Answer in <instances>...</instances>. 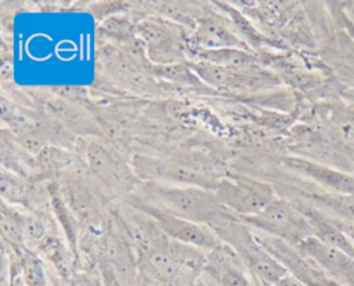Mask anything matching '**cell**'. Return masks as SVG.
Masks as SVG:
<instances>
[{
    "instance_id": "14",
    "label": "cell",
    "mask_w": 354,
    "mask_h": 286,
    "mask_svg": "<svg viewBox=\"0 0 354 286\" xmlns=\"http://www.w3.org/2000/svg\"><path fill=\"white\" fill-rule=\"evenodd\" d=\"M149 6L155 15L180 25L188 32L194 30L212 10V3L205 1H155L149 3Z\"/></svg>"
},
{
    "instance_id": "18",
    "label": "cell",
    "mask_w": 354,
    "mask_h": 286,
    "mask_svg": "<svg viewBox=\"0 0 354 286\" xmlns=\"http://www.w3.org/2000/svg\"><path fill=\"white\" fill-rule=\"evenodd\" d=\"M29 180L1 167L0 189L1 200L17 207H28L29 202Z\"/></svg>"
},
{
    "instance_id": "27",
    "label": "cell",
    "mask_w": 354,
    "mask_h": 286,
    "mask_svg": "<svg viewBox=\"0 0 354 286\" xmlns=\"http://www.w3.org/2000/svg\"><path fill=\"white\" fill-rule=\"evenodd\" d=\"M195 286H212V285L207 282V279H206V278L201 276V278H199V280L196 282V285H195Z\"/></svg>"
},
{
    "instance_id": "12",
    "label": "cell",
    "mask_w": 354,
    "mask_h": 286,
    "mask_svg": "<svg viewBox=\"0 0 354 286\" xmlns=\"http://www.w3.org/2000/svg\"><path fill=\"white\" fill-rule=\"evenodd\" d=\"M202 276L217 286H264L224 242L207 253Z\"/></svg>"
},
{
    "instance_id": "24",
    "label": "cell",
    "mask_w": 354,
    "mask_h": 286,
    "mask_svg": "<svg viewBox=\"0 0 354 286\" xmlns=\"http://www.w3.org/2000/svg\"><path fill=\"white\" fill-rule=\"evenodd\" d=\"M339 220H340V225H342L343 231L348 235L350 240H351L353 245H354V224H351V222H348V221H344V220H342V218H339Z\"/></svg>"
},
{
    "instance_id": "25",
    "label": "cell",
    "mask_w": 354,
    "mask_h": 286,
    "mask_svg": "<svg viewBox=\"0 0 354 286\" xmlns=\"http://www.w3.org/2000/svg\"><path fill=\"white\" fill-rule=\"evenodd\" d=\"M343 151H344V153L347 155V158L350 159V162L354 167V144H347V142L343 144Z\"/></svg>"
},
{
    "instance_id": "16",
    "label": "cell",
    "mask_w": 354,
    "mask_h": 286,
    "mask_svg": "<svg viewBox=\"0 0 354 286\" xmlns=\"http://www.w3.org/2000/svg\"><path fill=\"white\" fill-rule=\"evenodd\" d=\"M289 187L296 195H299L297 199L311 203L318 209L326 207L329 211L336 214L335 217L354 224V195H336L330 192H314V191L308 192V191L295 188L292 185Z\"/></svg>"
},
{
    "instance_id": "4",
    "label": "cell",
    "mask_w": 354,
    "mask_h": 286,
    "mask_svg": "<svg viewBox=\"0 0 354 286\" xmlns=\"http://www.w3.org/2000/svg\"><path fill=\"white\" fill-rule=\"evenodd\" d=\"M136 22L147 58L155 66L188 62V30L159 15H147Z\"/></svg>"
},
{
    "instance_id": "17",
    "label": "cell",
    "mask_w": 354,
    "mask_h": 286,
    "mask_svg": "<svg viewBox=\"0 0 354 286\" xmlns=\"http://www.w3.org/2000/svg\"><path fill=\"white\" fill-rule=\"evenodd\" d=\"M25 216L17 206L1 200V236L3 243L12 249H22L25 246Z\"/></svg>"
},
{
    "instance_id": "19",
    "label": "cell",
    "mask_w": 354,
    "mask_h": 286,
    "mask_svg": "<svg viewBox=\"0 0 354 286\" xmlns=\"http://www.w3.org/2000/svg\"><path fill=\"white\" fill-rule=\"evenodd\" d=\"M153 72L159 76L169 79L176 83H185L191 86L202 84L199 77L194 73V70L189 68L187 62L184 64H174V65H166V66H155Z\"/></svg>"
},
{
    "instance_id": "8",
    "label": "cell",
    "mask_w": 354,
    "mask_h": 286,
    "mask_svg": "<svg viewBox=\"0 0 354 286\" xmlns=\"http://www.w3.org/2000/svg\"><path fill=\"white\" fill-rule=\"evenodd\" d=\"M126 203L136 210L144 213L145 216L151 217L165 232V235L173 240L198 247L206 253H210L223 243L220 236L207 225L181 218L178 216L134 199L126 198Z\"/></svg>"
},
{
    "instance_id": "6",
    "label": "cell",
    "mask_w": 354,
    "mask_h": 286,
    "mask_svg": "<svg viewBox=\"0 0 354 286\" xmlns=\"http://www.w3.org/2000/svg\"><path fill=\"white\" fill-rule=\"evenodd\" d=\"M80 158L101 189L108 188L113 191H130V193L140 185L138 175L129 169L126 162L104 141H83L77 145Z\"/></svg>"
},
{
    "instance_id": "22",
    "label": "cell",
    "mask_w": 354,
    "mask_h": 286,
    "mask_svg": "<svg viewBox=\"0 0 354 286\" xmlns=\"http://www.w3.org/2000/svg\"><path fill=\"white\" fill-rule=\"evenodd\" d=\"M350 119V117H348ZM340 133L343 134L344 140L348 142V144H354V120L350 119V120H346L340 124L339 127Z\"/></svg>"
},
{
    "instance_id": "10",
    "label": "cell",
    "mask_w": 354,
    "mask_h": 286,
    "mask_svg": "<svg viewBox=\"0 0 354 286\" xmlns=\"http://www.w3.org/2000/svg\"><path fill=\"white\" fill-rule=\"evenodd\" d=\"M187 44L188 58L199 51L223 48H238L252 51L249 46L236 33L228 17L218 12L217 8H212L207 12V15H205L199 21L198 26L194 30L188 32Z\"/></svg>"
},
{
    "instance_id": "23",
    "label": "cell",
    "mask_w": 354,
    "mask_h": 286,
    "mask_svg": "<svg viewBox=\"0 0 354 286\" xmlns=\"http://www.w3.org/2000/svg\"><path fill=\"white\" fill-rule=\"evenodd\" d=\"M340 97L344 98V99H348V101L354 102V82H353L350 86L343 87V88L340 90Z\"/></svg>"
},
{
    "instance_id": "7",
    "label": "cell",
    "mask_w": 354,
    "mask_h": 286,
    "mask_svg": "<svg viewBox=\"0 0 354 286\" xmlns=\"http://www.w3.org/2000/svg\"><path fill=\"white\" fill-rule=\"evenodd\" d=\"M252 229L278 238L297 246L308 236H314L311 224L299 207L289 199L278 196L256 216L241 218Z\"/></svg>"
},
{
    "instance_id": "11",
    "label": "cell",
    "mask_w": 354,
    "mask_h": 286,
    "mask_svg": "<svg viewBox=\"0 0 354 286\" xmlns=\"http://www.w3.org/2000/svg\"><path fill=\"white\" fill-rule=\"evenodd\" d=\"M281 166L336 195H354V173L303 156H282Z\"/></svg>"
},
{
    "instance_id": "26",
    "label": "cell",
    "mask_w": 354,
    "mask_h": 286,
    "mask_svg": "<svg viewBox=\"0 0 354 286\" xmlns=\"http://www.w3.org/2000/svg\"><path fill=\"white\" fill-rule=\"evenodd\" d=\"M137 286H158V285H155L153 282H151V280H147V279H144V278H140V276H138V282H137Z\"/></svg>"
},
{
    "instance_id": "9",
    "label": "cell",
    "mask_w": 354,
    "mask_h": 286,
    "mask_svg": "<svg viewBox=\"0 0 354 286\" xmlns=\"http://www.w3.org/2000/svg\"><path fill=\"white\" fill-rule=\"evenodd\" d=\"M257 242L278 260L288 272L300 280L304 286H344L340 282L329 276L321 269L313 260L304 256L296 246L289 245L285 240L266 235L263 232L252 229Z\"/></svg>"
},
{
    "instance_id": "2",
    "label": "cell",
    "mask_w": 354,
    "mask_h": 286,
    "mask_svg": "<svg viewBox=\"0 0 354 286\" xmlns=\"http://www.w3.org/2000/svg\"><path fill=\"white\" fill-rule=\"evenodd\" d=\"M136 253L138 276L158 286H195L207 258L206 251L173 240L165 232L148 247Z\"/></svg>"
},
{
    "instance_id": "13",
    "label": "cell",
    "mask_w": 354,
    "mask_h": 286,
    "mask_svg": "<svg viewBox=\"0 0 354 286\" xmlns=\"http://www.w3.org/2000/svg\"><path fill=\"white\" fill-rule=\"evenodd\" d=\"M296 247L335 280L344 286H354V257L315 236H308Z\"/></svg>"
},
{
    "instance_id": "15",
    "label": "cell",
    "mask_w": 354,
    "mask_h": 286,
    "mask_svg": "<svg viewBox=\"0 0 354 286\" xmlns=\"http://www.w3.org/2000/svg\"><path fill=\"white\" fill-rule=\"evenodd\" d=\"M1 167L33 181L36 175V159L24 149L10 130L1 131Z\"/></svg>"
},
{
    "instance_id": "1",
    "label": "cell",
    "mask_w": 354,
    "mask_h": 286,
    "mask_svg": "<svg viewBox=\"0 0 354 286\" xmlns=\"http://www.w3.org/2000/svg\"><path fill=\"white\" fill-rule=\"evenodd\" d=\"M127 198L151 204L181 218L207 225L213 231L230 220L239 218L217 200L213 191L201 187L145 181Z\"/></svg>"
},
{
    "instance_id": "3",
    "label": "cell",
    "mask_w": 354,
    "mask_h": 286,
    "mask_svg": "<svg viewBox=\"0 0 354 286\" xmlns=\"http://www.w3.org/2000/svg\"><path fill=\"white\" fill-rule=\"evenodd\" d=\"M214 232L239 256L264 286H278L289 275L288 269L257 242L252 228L241 218L224 222Z\"/></svg>"
},
{
    "instance_id": "20",
    "label": "cell",
    "mask_w": 354,
    "mask_h": 286,
    "mask_svg": "<svg viewBox=\"0 0 354 286\" xmlns=\"http://www.w3.org/2000/svg\"><path fill=\"white\" fill-rule=\"evenodd\" d=\"M8 250V249H7ZM10 251V250H8ZM8 264H10V269H8V285L6 286H26L24 279H22V275L19 272V268H18V264L14 258V256L10 253L8 254Z\"/></svg>"
},
{
    "instance_id": "21",
    "label": "cell",
    "mask_w": 354,
    "mask_h": 286,
    "mask_svg": "<svg viewBox=\"0 0 354 286\" xmlns=\"http://www.w3.org/2000/svg\"><path fill=\"white\" fill-rule=\"evenodd\" d=\"M1 80L3 83L12 80V58L6 57V54L3 53L1 55Z\"/></svg>"
},
{
    "instance_id": "5",
    "label": "cell",
    "mask_w": 354,
    "mask_h": 286,
    "mask_svg": "<svg viewBox=\"0 0 354 286\" xmlns=\"http://www.w3.org/2000/svg\"><path fill=\"white\" fill-rule=\"evenodd\" d=\"M213 193L227 210L239 218L259 214L278 198L271 182L239 174H224Z\"/></svg>"
}]
</instances>
